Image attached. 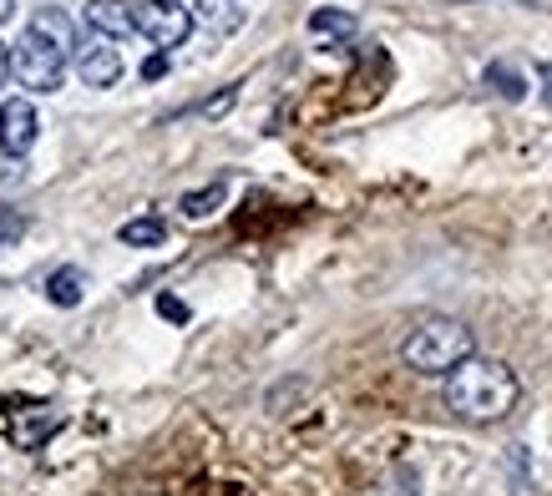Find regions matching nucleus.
<instances>
[{
  "instance_id": "obj_2",
  "label": "nucleus",
  "mask_w": 552,
  "mask_h": 496,
  "mask_svg": "<svg viewBox=\"0 0 552 496\" xmlns=\"http://www.w3.org/2000/svg\"><path fill=\"white\" fill-rule=\"evenodd\" d=\"M471 355H477V340H471V329L451 314H421L401 340V360L416 375H451Z\"/></svg>"
},
{
  "instance_id": "obj_6",
  "label": "nucleus",
  "mask_w": 552,
  "mask_h": 496,
  "mask_svg": "<svg viewBox=\"0 0 552 496\" xmlns=\"http://www.w3.org/2000/svg\"><path fill=\"white\" fill-rule=\"evenodd\" d=\"M76 76L87 81V87H117V76H122V51L107 46V36H87L82 46H76Z\"/></svg>"
},
{
  "instance_id": "obj_16",
  "label": "nucleus",
  "mask_w": 552,
  "mask_h": 496,
  "mask_svg": "<svg viewBox=\"0 0 552 496\" xmlns=\"http://www.w3.org/2000/svg\"><path fill=\"white\" fill-rule=\"evenodd\" d=\"M233 102H239V87H223L218 97H208V102H198L193 112H198L203 122H218V117H228V112H233Z\"/></svg>"
},
{
  "instance_id": "obj_8",
  "label": "nucleus",
  "mask_w": 552,
  "mask_h": 496,
  "mask_svg": "<svg viewBox=\"0 0 552 496\" xmlns=\"http://www.w3.org/2000/svg\"><path fill=\"white\" fill-rule=\"evenodd\" d=\"M26 31H36L41 41H51V46H56L61 56H76V46H82V41H76V26H71V21H66V11H56V6L36 11Z\"/></svg>"
},
{
  "instance_id": "obj_22",
  "label": "nucleus",
  "mask_w": 552,
  "mask_h": 496,
  "mask_svg": "<svg viewBox=\"0 0 552 496\" xmlns=\"http://www.w3.org/2000/svg\"><path fill=\"white\" fill-rule=\"evenodd\" d=\"M11 16H16V0H0V26H6Z\"/></svg>"
},
{
  "instance_id": "obj_17",
  "label": "nucleus",
  "mask_w": 552,
  "mask_h": 496,
  "mask_svg": "<svg viewBox=\"0 0 552 496\" xmlns=\"http://www.w3.org/2000/svg\"><path fill=\"white\" fill-rule=\"evenodd\" d=\"M157 314H163V319H178V324H188V304H183V299H173V294H157Z\"/></svg>"
},
{
  "instance_id": "obj_7",
  "label": "nucleus",
  "mask_w": 552,
  "mask_h": 496,
  "mask_svg": "<svg viewBox=\"0 0 552 496\" xmlns=\"http://www.w3.org/2000/svg\"><path fill=\"white\" fill-rule=\"evenodd\" d=\"M87 31L107 36V41H122L137 31V11L127 0H87Z\"/></svg>"
},
{
  "instance_id": "obj_15",
  "label": "nucleus",
  "mask_w": 552,
  "mask_h": 496,
  "mask_svg": "<svg viewBox=\"0 0 552 496\" xmlns=\"http://www.w3.org/2000/svg\"><path fill=\"white\" fill-rule=\"evenodd\" d=\"M309 31L345 41V36H355V16H350V11H309Z\"/></svg>"
},
{
  "instance_id": "obj_1",
  "label": "nucleus",
  "mask_w": 552,
  "mask_h": 496,
  "mask_svg": "<svg viewBox=\"0 0 552 496\" xmlns=\"http://www.w3.org/2000/svg\"><path fill=\"white\" fill-rule=\"evenodd\" d=\"M517 400H522V380L502 360L471 355L446 375V410L461 416V421H471V426H492V421L512 416Z\"/></svg>"
},
{
  "instance_id": "obj_20",
  "label": "nucleus",
  "mask_w": 552,
  "mask_h": 496,
  "mask_svg": "<svg viewBox=\"0 0 552 496\" xmlns=\"http://www.w3.org/2000/svg\"><path fill=\"white\" fill-rule=\"evenodd\" d=\"M16 71V61H11V51L6 46H0V92H6V76Z\"/></svg>"
},
{
  "instance_id": "obj_3",
  "label": "nucleus",
  "mask_w": 552,
  "mask_h": 496,
  "mask_svg": "<svg viewBox=\"0 0 552 496\" xmlns=\"http://www.w3.org/2000/svg\"><path fill=\"white\" fill-rule=\"evenodd\" d=\"M11 61H16L21 87H31V92H56V87H61V76H66V56H61L51 41H41L36 31H26V36L16 41Z\"/></svg>"
},
{
  "instance_id": "obj_9",
  "label": "nucleus",
  "mask_w": 552,
  "mask_h": 496,
  "mask_svg": "<svg viewBox=\"0 0 552 496\" xmlns=\"http://www.w3.org/2000/svg\"><path fill=\"white\" fill-rule=\"evenodd\" d=\"M82 294H87V269H76V264H61L46 279V299L56 309H76V304H82Z\"/></svg>"
},
{
  "instance_id": "obj_5",
  "label": "nucleus",
  "mask_w": 552,
  "mask_h": 496,
  "mask_svg": "<svg viewBox=\"0 0 552 496\" xmlns=\"http://www.w3.org/2000/svg\"><path fill=\"white\" fill-rule=\"evenodd\" d=\"M41 137V117L26 97H6L0 102V152L6 157H26Z\"/></svg>"
},
{
  "instance_id": "obj_10",
  "label": "nucleus",
  "mask_w": 552,
  "mask_h": 496,
  "mask_svg": "<svg viewBox=\"0 0 552 496\" xmlns=\"http://www.w3.org/2000/svg\"><path fill=\"white\" fill-rule=\"evenodd\" d=\"M56 431H61V416H46V410H36L31 421H11L6 426V436H11L16 451H41L46 436H56Z\"/></svg>"
},
{
  "instance_id": "obj_12",
  "label": "nucleus",
  "mask_w": 552,
  "mask_h": 496,
  "mask_svg": "<svg viewBox=\"0 0 552 496\" xmlns=\"http://www.w3.org/2000/svg\"><path fill=\"white\" fill-rule=\"evenodd\" d=\"M223 203H228V183H223V178H218V183H208V188H193V193H183V198H178L183 218H193V223H198V218H213Z\"/></svg>"
},
{
  "instance_id": "obj_18",
  "label": "nucleus",
  "mask_w": 552,
  "mask_h": 496,
  "mask_svg": "<svg viewBox=\"0 0 552 496\" xmlns=\"http://www.w3.org/2000/svg\"><path fill=\"white\" fill-rule=\"evenodd\" d=\"M26 233V218H16V213H0V248L6 243H16Z\"/></svg>"
},
{
  "instance_id": "obj_14",
  "label": "nucleus",
  "mask_w": 552,
  "mask_h": 496,
  "mask_svg": "<svg viewBox=\"0 0 552 496\" xmlns=\"http://www.w3.org/2000/svg\"><path fill=\"white\" fill-rule=\"evenodd\" d=\"M487 87H492L497 97H507V102H522V97H527L522 71H517V66H507V61H492V66H487Z\"/></svg>"
},
{
  "instance_id": "obj_13",
  "label": "nucleus",
  "mask_w": 552,
  "mask_h": 496,
  "mask_svg": "<svg viewBox=\"0 0 552 496\" xmlns=\"http://www.w3.org/2000/svg\"><path fill=\"white\" fill-rule=\"evenodd\" d=\"M375 496H421V471L411 461H396L385 476H380V491Z\"/></svg>"
},
{
  "instance_id": "obj_21",
  "label": "nucleus",
  "mask_w": 552,
  "mask_h": 496,
  "mask_svg": "<svg viewBox=\"0 0 552 496\" xmlns=\"http://www.w3.org/2000/svg\"><path fill=\"white\" fill-rule=\"evenodd\" d=\"M537 76H542V87H547V102H552V61H542V71H537Z\"/></svg>"
},
{
  "instance_id": "obj_11",
  "label": "nucleus",
  "mask_w": 552,
  "mask_h": 496,
  "mask_svg": "<svg viewBox=\"0 0 552 496\" xmlns=\"http://www.w3.org/2000/svg\"><path fill=\"white\" fill-rule=\"evenodd\" d=\"M117 238H122L127 248H163V243H168V223L157 218V213H142V218H127V223L117 228Z\"/></svg>"
},
{
  "instance_id": "obj_4",
  "label": "nucleus",
  "mask_w": 552,
  "mask_h": 496,
  "mask_svg": "<svg viewBox=\"0 0 552 496\" xmlns=\"http://www.w3.org/2000/svg\"><path fill=\"white\" fill-rule=\"evenodd\" d=\"M137 31L157 46V51H173V46H183L188 41V31H193V11L188 6H178V0H137Z\"/></svg>"
},
{
  "instance_id": "obj_19",
  "label": "nucleus",
  "mask_w": 552,
  "mask_h": 496,
  "mask_svg": "<svg viewBox=\"0 0 552 496\" xmlns=\"http://www.w3.org/2000/svg\"><path fill=\"white\" fill-rule=\"evenodd\" d=\"M163 76H168V51H157V56L142 61V81H163Z\"/></svg>"
}]
</instances>
